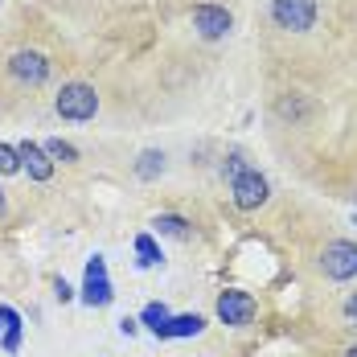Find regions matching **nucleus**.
<instances>
[{
    "label": "nucleus",
    "instance_id": "obj_23",
    "mask_svg": "<svg viewBox=\"0 0 357 357\" xmlns=\"http://www.w3.org/2000/svg\"><path fill=\"white\" fill-rule=\"evenodd\" d=\"M4 210H8V202H4V189H0V218H4Z\"/></svg>",
    "mask_w": 357,
    "mask_h": 357
},
{
    "label": "nucleus",
    "instance_id": "obj_8",
    "mask_svg": "<svg viewBox=\"0 0 357 357\" xmlns=\"http://www.w3.org/2000/svg\"><path fill=\"white\" fill-rule=\"evenodd\" d=\"M193 29L202 37H210V41H218V37H226L234 29V17H230V8H222V4H197V8H193Z\"/></svg>",
    "mask_w": 357,
    "mask_h": 357
},
{
    "label": "nucleus",
    "instance_id": "obj_5",
    "mask_svg": "<svg viewBox=\"0 0 357 357\" xmlns=\"http://www.w3.org/2000/svg\"><path fill=\"white\" fill-rule=\"evenodd\" d=\"M267 177L259 173V169H247L243 177H234L230 181V197H234V206L243 210V214H250V210H259L263 202H267Z\"/></svg>",
    "mask_w": 357,
    "mask_h": 357
},
{
    "label": "nucleus",
    "instance_id": "obj_3",
    "mask_svg": "<svg viewBox=\"0 0 357 357\" xmlns=\"http://www.w3.org/2000/svg\"><path fill=\"white\" fill-rule=\"evenodd\" d=\"M111 300H115V291H111V280H107V263H103V255H91L86 259V280H82V304L103 308Z\"/></svg>",
    "mask_w": 357,
    "mask_h": 357
},
{
    "label": "nucleus",
    "instance_id": "obj_11",
    "mask_svg": "<svg viewBox=\"0 0 357 357\" xmlns=\"http://www.w3.org/2000/svg\"><path fill=\"white\" fill-rule=\"evenodd\" d=\"M173 321V312H169V304H156V300H152V304H144V312H140V324L144 328H148V333H156V337H160V333H165V324Z\"/></svg>",
    "mask_w": 357,
    "mask_h": 357
},
{
    "label": "nucleus",
    "instance_id": "obj_2",
    "mask_svg": "<svg viewBox=\"0 0 357 357\" xmlns=\"http://www.w3.org/2000/svg\"><path fill=\"white\" fill-rule=\"evenodd\" d=\"M271 21L287 33H308L317 25V0H271Z\"/></svg>",
    "mask_w": 357,
    "mask_h": 357
},
{
    "label": "nucleus",
    "instance_id": "obj_9",
    "mask_svg": "<svg viewBox=\"0 0 357 357\" xmlns=\"http://www.w3.org/2000/svg\"><path fill=\"white\" fill-rule=\"evenodd\" d=\"M17 152H21V169L29 173V181H50L54 177V160H50V152H45L41 144L25 140Z\"/></svg>",
    "mask_w": 357,
    "mask_h": 357
},
{
    "label": "nucleus",
    "instance_id": "obj_1",
    "mask_svg": "<svg viewBox=\"0 0 357 357\" xmlns=\"http://www.w3.org/2000/svg\"><path fill=\"white\" fill-rule=\"evenodd\" d=\"M54 107H58L62 119H70V123H86V119H95V111H99V95H95V86H86V82H66V86L58 91Z\"/></svg>",
    "mask_w": 357,
    "mask_h": 357
},
{
    "label": "nucleus",
    "instance_id": "obj_15",
    "mask_svg": "<svg viewBox=\"0 0 357 357\" xmlns=\"http://www.w3.org/2000/svg\"><path fill=\"white\" fill-rule=\"evenodd\" d=\"M41 148L50 152V160H62V165H74V160H78V148L66 144V140H50V144H41Z\"/></svg>",
    "mask_w": 357,
    "mask_h": 357
},
{
    "label": "nucleus",
    "instance_id": "obj_13",
    "mask_svg": "<svg viewBox=\"0 0 357 357\" xmlns=\"http://www.w3.org/2000/svg\"><path fill=\"white\" fill-rule=\"evenodd\" d=\"M136 255H140V267H156V263L165 259L152 234H136Z\"/></svg>",
    "mask_w": 357,
    "mask_h": 357
},
{
    "label": "nucleus",
    "instance_id": "obj_10",
    "mask_svg": "<svg viewBox=\"0 0 357 357\" xmlns=\"http://www.w3.org/2000/svg\"><path fill=\"white\" fill-rule=\"evenodd\" d=\"M202 328H206V321H202L197 312H185V317H173V321L165 324L160 341H181V337H197Z\"/></svg>",
    "mask_w": 357,
    "mask_h": 357
},
{
    "label": "nucleus",
    "instance_id": "obj_18",
    "mask_svg": "<svg viewBox=\"0 0 357 357\" xmlns=\"http://www.w3.org/2000/svg\"><path fill=\"white\" fill-rule=\"evenodd\" d=\"M17 324H21V312H17V308H8V304H0V328L8 333V328H17Z\"/></svg>",
    "mask_w": 357,
    "mask_h": 357
},
{
    "label": "nucleus",
    "instance_id": "obj_7",
    "mask_svg": "<svg viewBox=\"0 0 357 357\" xmlns=\"http://www.w3.org/2000/svg\"><path fill=\"white\" fill-rule=\"evenodd\" d=\"M250 317H255V296H250V291L230 287V291H222V296H218V321H222V324L243 328V324H250Z\"/></svg>",
    "mask_w": 357,
    "mask_h": 357
},
{
    "label": "nucleus",
    "instance_id": "obj_19",
    "mask_svg": "<svg viewBox=\"0 0 357 357\" xmlns=\"http://www.w3.org/2000/svg\"><path fill=\"white\" fill-rule=\"evenodd\" d=\"M4 349H8V354H17V349H21V324L4 333Z\"/></svg>",
    "mask_w": 357,
    "mask_h": 357
},
{
    "label": "nucleus",
    "instance_id": "obj_4",
    "mask_svg": "<svg viewBox=\"0 0 357 357\" xmlns=\"http://www.w3.org/2000/svg\"><path fill=\"white\" fill-rule=\"evenodd\" d=\"M321 271L337 284L357 280V243H328L321 255Z\"/></svg>",
    "mask_w": 357,
    "mask_h": 357
},
{
    "label": "nucleus",
    "instance_id": "obj_17",
    "mask_svg": "<svg viewBox=\"0 0 357 357\" xmlns=\"http://www.w3.org/2000/svg\"><path fill=\"white\" fill-rule=\"evenodd\" d=\"M250 165L247 160H243V156H238V152H230V156H226V160H222V177L226 181H234V177H243V173H247Z\"/></svg>",
    "mask_w": 357,
    "mask_h": 357
},
{
    "label": "nucleus",
    "instance_id": "obj_21",
    "mask_svg": "<svg viewBox=\"0 0 357 357\" xmlns=\"http://www.w3.org/2000/svg\"><path fill=\"white\" fill-rule=\"evenodd\" d=\"M119 328H123L128 337H136V328H140V321H132V317H123V321H119Z\"/></svg>",
    "mask_w": 357,
    "mask_h": 357
},
{
    "label": "nucleus",
    "instance_id": "obj_12",
    "mask_svg": "<svg viewBox=\"0 0 357 357\" xmlns=\"http://www.w3.org/2000/svg\"><path fill=\"white\" fill-rule=\"evenodd\" d=\"M165 173V152H156V148H148V152H140V160H136V177L140 181H152Z\"/></svg>",
    "mask_w": 357,
    "mask_h": 357
},
{
    "label": "nucleus",
    "instance_id": "obj_22",
    "mask_svg": "<svg viewBox=\"0 0 357 357\" xmlns=\"http://www.w3.org/2000/svg\"><path fill=\"white\" fill-rule=\"evenodd\" d=\"M345 317H349V321H357V291L345 300Z\"/></svg>",
    "mask_w": 357,
    "mask_h": 357
},
{
    "label": "nucleus",
    "instance_id": "obj_24",
    "mask_svg": "<svg viewBox=\"0 0 357 357\" xmlns=\"http://www.w3.org/2000/svg\"><path fill=\"white\" fill-rule=\"evenodd\" d=\"M345 357H357V345H349V349H345Z\"/></svg>",
    "mask_w": 357,
    "mask_h": 357
},
{
    "label": "nucleus",
    "instance_id": "obj_20",
    "mask_svg": "<svg viewBox=\"0 0 357 357\" xmlns=\"http://www.w3.org/2000/svg\"><path fill=\"white\" fill-rule=\"evenodd\" d=\"M54 291H58V300H62V304H66V300H70L74 291H70V284H66V280H54Z\"/></svg>",
    "mask_w": 357,
    "mask_h": 357
},
{
    "label": "nucleus",
    "instance_id": "obj_14",
    "mask_svg": "<svg viewBox=\"0 0 357 357\" xmlns=\"http://www.w3.org/2000/svg\"><path fill=\"white\" fill-rule=\"evenodd\" d=\"M152 226H156L160 234H169V238H185V234H189V222H185V218H177V214H160Z\"/></svg>",
    "mask_w": 357,
    "mask_h": 357
},
{
    "label": "nucleus",
    "instance_id": "obj_16",
    "mask_svg": "<svg viewBox=\"0 0 357 357\" xmlns=\"http://www.w3.org/2000/svg\"><path fill=\"white\" fill-rule=\"evenodd\" d=\"M13 173H21V152L0 144V177H13Z\"/></svg>",
    "mask_w": 357,
    "mask_h": 357
},
{
    "label": "nucleus",
    "instance_id": "obj_6",
    "mask_svg": "<svg viewBox=\"0 0 357 357\" xmlns=\"http://www.w3.org/2000/svg\"><path fill=\"white\" fill-rule=\"evenodd\" d=\"M8 74H13L21 86H41V82L50 78V58L37 54V50H17V54L8 58Z\"/></svg>",
    "mask_w": 357,
    "mask_h": 357
}]
</instances>
